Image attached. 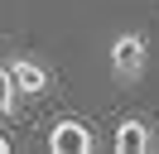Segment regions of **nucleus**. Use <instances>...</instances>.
Here are the masks:
<instances>
[{
  "mask_svg": "<svg viewBox=\"0 0 159 154\" xmlns=\"http://www.w3.org/2000/svg\"><path fill=\"white\" fill-rule=\"evenodd\" d=\"M145 63H149L145 34H116V43H111V72H116L120 82H140Z\"/></svg>",
  "mask_w": 159,
  "mask_h": 154,
  "instance_id": "nucleus-1",
  "label": "nucleus"
},
{
  "mask_svg": "<svg viewBox=\"0 0 159 154\" xmlns=\"http://www.w3.org/2000/svg\"><path fill=\"white\" fill-rule=\"evenodd\" d=\"M92 144H97V140H92V125L72 120V116L48 130V149L53 154H92Z\"/></svg>",
  "mask_w": 159,
  "mask_h": 154,
  "instance_id": "nucleus-2",
  "label": "nucleus"
},
{
  "mask_svg": "<svg viewBox=\"0 0 159 154\" xmlns=\"http://www.w3.org/2000/svg\"><path fill=\"white\" fill-rule=\"evenodd\" d=\"M5 67H10L20 96H43V92H48V67H43V63H34V58H15V63H5Z\"/></svg>",
  "mask_w": 159,
  "mask_h": 154,
  "instance_id": "nucleus-3",
  "label": "nucleus"
},
{
  "mask_svg": "<svg viewBox=\"0 0 159 154\" xmlns=\"http://www.w3.org/2000/svg\"><path fill=\"white\" fill-rule=\"evenodd\" d=\"M149 140H154V135H149L145 120H120V125H116V149H120V154H145Z\"/></svg>",
  "mask_w": 159,
  "mask_h": 154,
  "instance_id": "nucleus-4",
  "label": "nucleus"
},
{
  "mask_svg": "<svg viewBox=\"0 0 159 154\" xmlns=\"http://www.w3.org/2000/svg\"><path fill=\"white\" fill-rule=\"evenodd\" d=\"M15 77H10V67H0V116H15Z\"/></svg>",
  "mask_w": 159,
  "mask_h": 154,
  "instance_id": "nucleus-5",
  "label": "nucleus"
},
{
  "mask_svg": "<svg viewBox=\"0 0 159 154\" xmlns=\"http://www.w3.org/2000/svg\"><path fill=\"white\" fill-rule=\"evenodd\" d=\"M5 149H10V140H5V135H0V154H5Z\"/></svg>",
  "mask_w": 159,
  "mask_h": 154,
  "instance_id": "nucleus-6",
  "label": "nucleus"
},
{
  "mask_svg": "<svg viewBox=\"0 0 159 154\" xmlns=\"http://www.w3.org/2000/svg\"><path fill=\"white\" fill-rule=\"evenodd\" d=\"M149 144H154V149H159V130H154V140H149Z\"/></svg>",
  "mask_w": 159,
  "mask_h": 154,
  "instance_id": "nucleus-7",
  "label": "nucleus"
}]
</instances>
